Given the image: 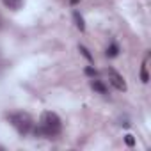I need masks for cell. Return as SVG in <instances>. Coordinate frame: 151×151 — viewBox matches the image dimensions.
<instances>
[{"mask_svg":"<svg viewBox=\"0 0 151 151\" xmlns=\"http://www.w3.org/2000/svg\"><path fill=\"white\" fill-rule=\"evenodd\" d=\"M9 123L14 126V130L20 135H27L34 128V121H32V116L29 112H14V114H9Z\"/></svg>","mask_w":151,"mask_h":151,"instance_id":"cell-2","label":"cell"},{"mask_svg":"<svg viewBox=\"0 0 151 151\" xmlns=\"http://www.w3.org/2000/svg\"><path fill=\"white\" fill-rule=\"evenodd\" d=\"M78 52H80V53H82V55H84V57H86V59H87L89 62H93V55L89 53V50H87V48H86L84 45H80V46H78Z\"/></svg>","mask_w":151,"mask_h":151,"instance_id":"cell-9","label":"cell"},{"mask_svg":"<svg viewBox=\"0 0 151 151\" xmlns=\"http://www.w3.org/2000/svg\"><path fill=\"white\" fill-rule=\"evenodd\" d=\"M107 78H109V82H110V86H112L114 89H117V91H126V89H128V87H126V82H124V78H123V75L117 73L114 68H109V69H107Z\"/></svg>","mask_w":151,"mask_h":151,"instance_id":"cell-3","label":"cell"},{"mask_svg":"<svg viewBox=\"0 0 151 151\" xmlns=\"http://www.w3.org/2000/svg\"><path fill=\"white\" fill-rule=\"evenodd\" d=\"M124 142H126V146H130V147L135 146V139H133V135H130V133L124 135Z\"/></svg>","mask_w":151,"mask_h":151,"instance_id":"cell-11","label":"cell"},{"mask_svg":"<svg viewBox=\"0 0 151 151\" xmlns=\"http://www.w3.org/2000/svg\"><path fill=\"white\" fill-rule=\"evenodd\" d=\"M60 130H62V121L52 110H45L41 114L39 124L36 128H32L36 137H53V135H59Z\"/></svg>","mask_w":151,"mask_h":151,"instance_id":"cell-1","label":"cell"},{"mask_svg":"<svg viewBox=\"0 0 151 151\" xmlns=\"http://www.w3.org/2000/svg\"><path fill=\"white\" fill-rule=\"evenodd\" d=\"M73 20H75V25H77V29H78L80 32L86 30V22H84L82 14H80L78 11H75V13H73Z\"/></svg>","mask_w":151,"mask_h":151,"instance_id":"cell-6","label":"cell"},{"mask_svg":"<svg viewBox=\"0 0 151 151\" xmlns=\"http://www.w3.org/2000/svg\"><path fill=\"white\" fill-rule=\"evenodd\" d=\"M2 4H4L7 9H11V11H18V9H22V6H23V0H2Z\"/></svg>","mask_w":151,"mask_h":151,"instance_id":"cell-5","label":"cell"},{"mask_svg":"<svg viewBox=\"0 0 151 151\" xmlns=\"http://www.w3.org/2000/svg\"><path fill=\"white\" fill-rule=\"evenodd\" d=\"M91 87H93V89H94L96 93H100V94H107V93H109L107 86H105V84H103L101 80H98V78H96V80H94V78L91 80Z\"/></svg>","mask_w":151,"mask_h":151,"instance_id":"cell-4","label":"cell"},{"mask_svg":"<svg viewBox=\"0 0 151 151\" xmlns=\"http://www.w3.org/2000/svg\"><path fill=\"white\" fill-rule=\"evenodd\" d=\"M0 27H2V22H0Z\"/></svg>","mask_w":151,"mask_h":151,"instance_id":"cell-12","label":"cell"},{"mask_svg":"<svg viewBox=\"0 0 151 151\" xmlns=\"http://www.w3.org/2000/svg\"><path fill=\"white\" fill-rule=\"evenodd\" d=\"M86 75H87V77L96 78V77H98V71H96L94 68H91V66H89V68H86Z\"/></svg>","mask_w":151,"mask_h":151,"instance_id":"cell-10","label":"cell"},{"mask_svg":"<svg viewBox=\"0 0 151 151\" xmlns=\"http://www.w3.org/2000/svg\"><path fill=\"white\" fill-rule=\"evenodd\" d=\"M140 80H142L144 84L149 82V75H147V57H146V60H144V64H142V69H140Z\"/></svg>","mask_w":151,"mask_h":151,"instance_id":"cell-8","label":"cell"},{"mask_svg":"<svg viewBox=\"0 0 151 151\" xmlns=\"http://www.w3.org/2000/svg\"><path fill=\"white\" fill-rule=\"evenodd\" d=\"M117 55H119V46H117V43H110L109 48H107V57L114 59V57H117Z\"/></svg>","mask_w":151,"mask_h":151,"instance_id":"cell-7","label":"cell"}]
</instances>
